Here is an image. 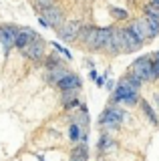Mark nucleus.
I'll list each match as a JSON object with an SVG mask.
<instances>
[{
  "mask_svg": "<svg viewBox=\"0 0 159 161\" xmlns=\"http://www.w3.org/2000/svg\"><path fill=\"white\" fill-rule=\"evenodd\" d=\"M121 36H123V50H125V53H135V50H139V47L143 44V40L137 36L135 30H133L131 26L123 28Z\"/></svg>",
  "mask_w": 159,
  "mask_h": 161,
  "instance_id": "nucleus-7",
  "label": "nucleus"
},
{
  "mask_svg": "<svg viewBox=\"0 0 159 161\" xmlns=\"http://www.w3.org/2000/svg\"><path fill=\"white\" fill-rule=\"evenodd\" d=\"M81 85H83V80L79 79L77 75H74V73H69L67 77L58 83V89H61V91H77V89H81Z\"/></svg>",
  "mask_w": 159,
  "mask_h": 161,
  "instance_id": "nucleus-12",
  "label": "nucleus"
},
{
  "mask_svg": "<svg viewBox=\"0 0 159 161\" xmlns=\"http://www.w3.org/2000/svg\"><path fill=\"white\" fill-rule=\"evenodd\" d=\"M121 101L127 105H137L139 103V91L127 87L125 83H119L113 97H111V103H121Z\"/></svg>",
  "mask_w": 159,
  "mask_h": 161,
  "instance_id": "nucleus-2",
  "label": "nucleus"
},
{
  "mask_svg": "<svg viewBox=\"0 0 159 161\" xmlns=\"http://www.w3.org/2000/svg\"><path fill=\"white\" fill-rule=\"evenodd\" d=\"M81 133H83V129L79 127V125L71 123V127H69V137H71L73 141H81Z\"/></svg>",
  "mask_w": 159,
  "mask_h": 161,
  "instance_id": "nucleus-23",
  "label": "nucleus"
},
{
  "mask_svg": "<svg viewBox=\"0 0 159 161\" xmlns=\"http://www.w3.org/2000/svg\"><path fill=\"white\" fill-rule=\"evenodd\" d=\"M22 54H24L26 58H30V60H41L42 54H44V42L41 40V36L34 38V40H30V42H28L26 47L22 48Z\"/></svg>",
  "mask_w": 159,
  "mask_h": 161,
  "instance_id": "nucleus-8",
  "label": "nucleus"
},
{
  "mask_svg": "<svg viewBox=\"0 0 159 161\" xmlns=\"http://www.w3.org/2000/svg\"><path fill=\"white\" fill-rule=\"evenodd\" d=\"M147 18V24H149V30H151V38H155L159 34V20L157 18H151V16H145Z\"/></svg>",
  "mask_w": 159,
  "mask_h": 161,
  "instance_id": "nucleus-22",
  "label": "nucleus"
},
{
  "mask_svg": "<svg viewBox=\"0 0 159 161\" xmlns=\"http://www.w3.org/2000/svg\"><path fill=\"white\" fill-rule=\"evenodd\" d=\"M155 103H157V107H159V93L155 95Z\"/></svg>",
  "mask_w": 159,
  "mask_h": 161,
  "instance_id": "nucleus-33",
  "label": "nucleus"
},
{
  "mask_svg": "<svg viewBox=\"0 0 159 161\" xmlns=\"http://www.w3.org/2000/svg\"><path fill=\"white\" fill-rule=\"evenodd\" d=\"M151 64L153 60L151 57H139L135 63H133V75L139 77L141 80H153V73H151Z\"/></svg>",
  "mask_w": 159,
  "mask_h": 161,
  "instance_id": "nucleus-5",
  "label": "nucleus"
},
{
  "mask_svg": "<svg viewBox=\"0 0 159 161\" xmlns=\"http://www.w3.org/2000/svg\"><path fill=\"white\" fill-rule=\"evenodd\" d=\"M34 38H38V34L34 32L32 28H20V32H18V36H16V42H14V47L16 48H24L30 40H34Z\"/></svg>",
  "mask_w": 159,
  "mask_h": 161,
  "instance_id": "nucleus-11",
  "label": "nucleus"
},
{
  "mask_svg": "<svg viewBox=\"0 0 159 161\" xmlns=\"http://www.w3.org/2000/svg\"><path fill=\"white\" fill-rule=\"evenodd\" d=\"M111 54H119L123 50V36H121V30L119 28H113L111 36L107 40V47H105Z\"/></svg>",
  "mask_w": 159,
  "mask_h": 161,
  "instance_id": "nucleus-10",
  "label": "nucleus"
},
{
  "mask_svg": "<svg viewBox=\"0 0 159 161\" xmlns=\"http://www.w3.org/2000/svg\"><path fill=\"white\" fill-rule=\"evenodd\" d=\"M67 75H69V70H67V69H64V67H58V69L48 70L47 77H44V80H47L48 85H58L64 77H67Z\"/></svg>",
  "mask_w": 159,
  "mask_h": 161,
  "instance_id": "nucleus-14",
  "label": "nucleus"
},
{
  "mask_svg": "<svg viewBox=\"0 0 159 161\" xmlns=\"http://www.w3.org/2000/svg\"><path fill=\"white\" fill-rule=\"evenodd\" d=\"M95 85H97V87H103V85H105V77H97Z\"/></svg>",
  "mask_w": 159,
  "mask_h": 161,
  "instance_id": "nucleus-29",
  "label": "nucleus"
},
{
  "mask_svg": "<svg viewBox=\"0 0 159 161\" xmlns=\"http://www.w3.org/2000/svg\"><path fill=\"white\" fill-rule=\"evenodd\" d=\"M44 22H47V26H51V28H61L63 26V10L58 8V6H52V8H48V10H44L42 12V16H41Z\"/></svg>",
  "mask_w": 159,
  "mask_h": 161,
  "instance_id": "nucleus-9",
  "label": "nucleus"
},
{
  "mask_svg": "<svg viewBox=\"0 0 159 161\" xmlns=\"http://www.w3.org/2000/svg\"><path fill=\"white\" fill-rule=\"evenodd\" d=\"M113 28H91V32H89V36L85 38V44L89 48H105L107 47V40L111 36Z\"/></svg>",
  "mask_w": 159,
  "mask_h": 161,
  "instance_id": "nucleus-1",
  "label": "nucleus"
},
{
  "mask_svg": "<svg viewBox=\"0 0 159 161\" xmlns=\"http://www.w3.org/2000/svg\"><path fill=\"white\" fill-rule=\"evenodd\" d=\"M141 107H143V113H145V117L151 121V125H157V123H159V119L155 117V113H153L151 105H149L147 101H141Z\"/></svg>",
  "mask_w": 159,
  "mask_h": 161,
  "instance_id": "nucleus-19",
  "label": "nucleus"
},
{
  "mask_svg": "<svg viewBox=\"0 0 159 161\" xmlns=\"http://www.w3.org/2000/svg\"><path fill=\"white\" fill-rule=\"evenodd\" d=\"M44 67H47L48 70H52V69H58V67H63L61 64V58L57 57V54H51L47 60H44Z\"/></svg>",
  "mask_w": 159,
  "mask_h": 161,
  "instance_id": "nucleus-21",
  "label": "nucleus"
},
{
  "mask_svg": "<svg viewBox=\"0 0 159 161\" xmlns=\"http://www.w3.org/2000/svg\"><path fill=\"white\" fill-rule=\"evenodd\" d=\"M131 28L135 30V34L141 40L145 38H151V30H149V24H147V18H139V20H133L131 22Z\"/></svg>",
  "mask_w": 159,
  "mask_h": 161,
  "instance_id": "nucleus-13",
  "label": "nucleus"
},
{
  "mask_svg": "<svg viewBox=\"0 0 159 161\" xmlns=\"http://www.w3.org/2000/svg\"><path fill=\"white\" fill-rule=\"evenodd\" d=\"M83 28V22L81 20H67L63 22V26L57 30L58 32V38L64 40V42H71V40H77L79 38V32Z\"/></svg>",
  "mask_w": 159,
  "mask_h": 161,
  "instance_id": "nucleus-4",
  "label": "nucleus"
},
{
  "mask_svg": "<svg viewBox=\"0 0 159 161\" xmlns=\"http://www.w3.org/2000/svg\"><path fill=\"white\" fill-rule=\"evenodd\" d=\"M34 6L41 10V12H44V10L54 6V0H34Z\"/></svg>",
  "mask_w": 159,
  "mask_h": 161,
  "instance_id": "nucleus-24",
  "label": "nucleus"
},
{
  "mask_svg": "<svg viewBox=\"0 0 159 161\" xmlns=\"http://www.w3.org/2000/svg\"><path fill=\"white\" fill-rule=\"evenodd\" d=\"M113 147H115V141L111 139V135L103 133L101 137H99V143H97V149L101 151V153H107V151H111Z\"/></svg>",
  "mask_w": 159,
  "mask_h": 161,
  "instance_id": "nucleus-16",
  "label": "nucleus"
},
{
  "mask_svg": "<svg viewBox=\"0 0 159 161\" xmlns=\"http://www.w3.org/2000/svg\"><path fill=\"white\" fill-rule=\"evenodd\" d=\"M71 161H73V159H71Z\"/></svg>",
  "mask_w": 159,
  "mask_h": 161,
  "instance_id": "nucleus-34",
  "label": "nucleus"
},
{
  "mask_svg": "<svg viewBox=\"0 0 159 161\" xmlns=\"http://www.w3.org/2000/svg\"><path fill=\"white\" fill-rule=\"evenodd\" d=\"M123 119H125V113H123L121 109H113V107H109L105 109V113L101 115V125L105 129H119L121 127V123H123Z\"/></svg>",
  "mask_w": 159,
  "mask_h": 161,
  "instance_id": "nucleus-3",
  "label": "nucleus"
},
{
  "mask_svg": "<svg viewBox=\"0 0 159 161\" xmlns=\"http://www.w3.org/2000/svg\"><path fill=\"white\" fill-rule=\"evenodd\" d=\"M71 123L73 125H79L81 129H87L89 127V113H87V107H85V105H81V113L71 117Z\"/></svg>",
  "mask_w": 159,
  "mask_h": 161,
  "instance_id": "nucleus-15",
  "label": "nucleus"
},
{
  "mask_svg": "<svg viewBox=\"0 0 159 161\" xmlns=\"http://www.w3.org/2000/svg\"><path fill=\"white\" fill-rule=\"evenodd\" d=\"M121 83H125L127 87H131V89L139 91V87H141V83H143V80L139 79V77H135V75H131V77H125V79L121 80Z\"/></svg>",
  "mask_w": 159,
  "mask_h": 161,
  "instance_id": "nucleus-20",
  "label": "nucleus"
},
{
  "mask_svg": "<svg viewBox=\"0 0 159 161\" xmlns=\"http://www.w3.org/2000/svg\"><path fill=\"white\" fill-rule=\"evenodd\" d=\"M145 14H147V16H151V18H157L159 20V8L153 6V4H145Z\"/></svg>",
  "mask_w": 159,
  "mask_h": 161,
  "instance_id": "nucleus-25",
  "label": "nucleus"
},
{
  "mask_svg": "<svg viewBox=\"0 0 159 161\" xmlns=\"http://www.w3.org/2000/svg\"><path fill=\"white\" fill-rule=\"evenodd\" d=\"M97 77H99V75H97V73H95V70H93V69H91V79H93V80H97Z\"/></svg>",
  "mask_w": 159,
  "mask_h": 161,
  "instance_id": "nucleus-30",
  "label": "nucleus"
},
{
  "mask_svg": "<svg viewBox=\"0 0 159 161\" xmlns=\"http://www.w3.org/2000/svg\"><path fill=\"white\" fill-rule=\"evenodd\" d=\"M52 48H57V50H61V53H63V54H67V58H71V53H69V50H67V48H63V47H61V44H58V42H52Z\"/></svg>",
  "mask_w": 159,
  "mask_h": 161,
  "instance_id": "nucleus-28",
  "label": "nucleus"
},
{
  "mask_svg": "<svg viewBox=\"0 0 159 161\" xmlns=\"http://www.w3.org/2000/svg\"><path fill=\"white\" fill-rule=\"evenodd\" d=\"M18 32H20V28L12 26V24H4V26H0V42H2V48L6 50V53L14 47Z\"/></svg>",
  "mask_w": 159,
  "mask_h": 161,
  "instance_id": "nucleus-6",
  "label": "nucleus"
},
{
  "mask_svg": "<svg viewBox=\"0 0 159 161\" xmlns=\"http://www.w3.org/2000/svg\"><path fill=\"white\" fill-rule=\"evenodd\" d=\"M151 73H153V80L159 79V63H157V60H153V64H151Z\"/></svg>",
  "mask_w": 159,
  "mask_h": 161,
  "instance_id": "nucleus-27",
  "label": "nucleus"
},
{
  "mask_svg": "<svg viewBox=\"0 0 159 161\" xmlns=\"http://www.w3.org/2000/svg\"><path fill=\"white\" fill-rule=\"evenodd\" d=\"M111 12L115 14L117 18H121V20H123V18H127V10H123V8H113Z\"/></svg>",
  "mask_w": 159,
  "mask_h": 161,
  "instance_id": "nucleus-26",
  "label": "nucleus"
},
{
  "mask_svg": "<svg viewBox=\"0 0 159 161\" xmlns=\"http://www.w3.org/2000/svg\"><path fill=\"white\" fill-rule=\"evenodd\" d=\"M63 105L64 107H74V105H79L77 93H74V91H63Z\"/></svg>",
  "mask_w": 159,
  "mask_h": 161,
  "instance_id": "nucleus-18",
  "label": "nucleus"
},
{
  "mask_svg": "<svg viewBox=\"0 0 159 161\" xmlns=\"http://www.w3.org/2000/svg\"><path fill=\"white\" fill-rule=\"evenodd\" d=\"M149 4H153V6H157V8H159V0H151Z\"/></svg>",
  "mask_w": 159,
  "mask_h": 161,
  "instance_id": "nucleus-31",
  "label": "nucleus"
},
{
  "mask_svg": "<svg viewBox=\"0 0 159 161\" xmlns=\"http://www.w3.org/2000/svg\"><path fill=\"white\" fill-rule=\"evenodd\" d=\"M153 58H155V60H157V63H159V50H157V53H155V54H153Z\"/></svg>",
  "mask_w": 159,
  "mask_h": 161,
  "instance_id": "nucleus-32",
  "label": "nucleus"
},
{
  "mask_svg": "<svg viewBox=\"0 0 159 161\" xmlns=\"http://www.w3.org/2000/svg\"><path fill=\"white\" fill-rule=\"evenodd\" d=\"M87 157H89V149H87L85 143L77 145V147L73 149V153H71V159L73 161H87Z\"/></svg>",
  "mask_w": 159,
  "mask_h": 161,
  "instance_id": "nucleus-17",
  "label": "nucleus"
}]
</instances>
